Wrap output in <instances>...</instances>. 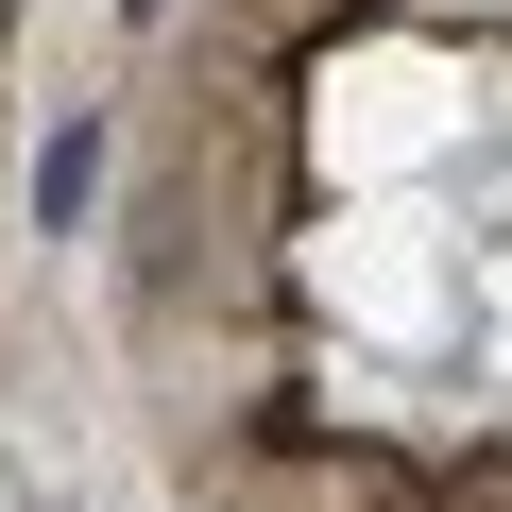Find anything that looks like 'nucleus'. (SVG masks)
<instances>
[{"label":"nucleus","mask_w":512,"mask_h":512,"mask_svg":"<svg viewBox=\"0 0 512 512\" xmlns=\"http://www.w3.org/2000/svg\"><path fill=\"white\" fill-rule=\"evenodd\" d=\"M86 188H103V120H69V137L35 154V222L69 239V222H86Z\"/></svg>","instance_id":"obj_1"},{"label":"nucleus","mask_w":512,"mask_h":512,"mask_svg":"<svg viewBox=\"0 0 512 512\" xmlns=\"http://www.w3.org/2000/svg\"><path fill=\"white\" fill-rule=\"evenodd\" d=\"M0 512H18V478H0Z\"/></svg>","instance_id":"obj_2"},{"label":"nucleus","mask_w":512,"mask_h":512,"mask_svg":"<svg viewBox=\"0 0 512 512\" xmlns=\"http://www.w3.org/2000/svg\"><path fill=\"white\" fill-rule=\"evenodd\" d=\"M495 18H512V0H495Z\"/></svg>","instance_id":"obj_3"}]
</instances>
